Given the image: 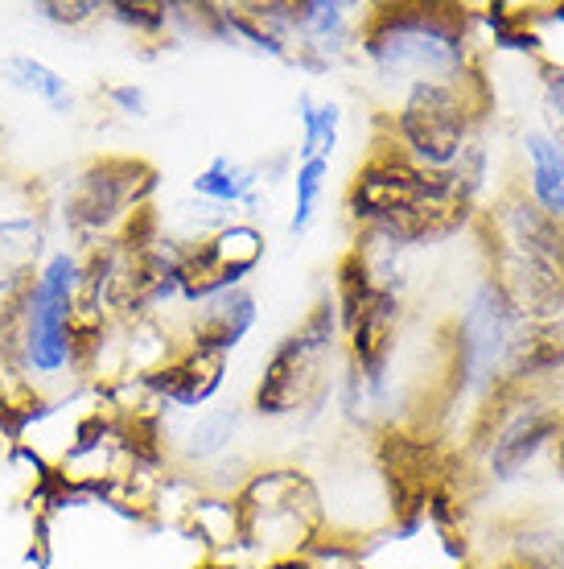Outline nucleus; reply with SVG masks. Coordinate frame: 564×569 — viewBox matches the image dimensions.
<instances>
[{"label":"nucleus","instance_id":"obj_1","mask_svg":"<svg viewBox=\"0 0 564 569\" xmlns=\"http://www.w3.org/2000/svg\"><path fill=\"white\" fill-rule=\"evenodd\" d=\"M346 219L354 236H375L395 248L445 240L479 219V207L457 190L450 170H421L387 137H375L346 186Z\"/></svg>","mask_w":564,"mask_h":569},{"label":"nucleus","instance_id":"obj_2","mask_svg":"<svg viewBox=\"0 0 564 569\" xmlns=\"http://www.w3.org/2000/svg\"><path fill=\"white\" fill-rule=\"evenodd\" d=\"M354 50L383 87L462 83L482 71L470 4H371Z\"/></svg>","mask_w":564,"mask_h":569},{"label":"nucleus","instance_id":"obj_3","mask_svg":"<svg viewBox=\"0 0 564 569\" xmlns=\"http://www.w3.org/2000/svg\"><path fill=\"white\" fill-rule=\"evenodd\" d=\"M474 223L491 252L486 272L507 289L523 322L564 318V223L540 214L520 186L482 207Z\"/></svg>","mask_w":564,"mask_h":569},{"label":"nucleus","instance_id":"obj_4","mask_svg":"<svg viewBox=\"0 0 564 569\" xmlns=\"http://www.w3.org/2000/svg\"><path fill=\"white\" fill-rule=\"evenodd\" d=\"M491 116L486 74L474 71L462 83H416L400 91L395 112L383 120V137L421 170H450L466 144L482 137Z\"/></svg>","mask_w":564,"mask_h":569},{"label":"nucleus","instance_id":"obj_5","mask_svg":"<svg viewBox=\"0 0 564 569\" xmlns=\"http://www.w3.org/2000/svg\"><path fill=\"white\" fill-rule=\"evenodd\" d=\"M564 433V400L556 388H511L498 385L474 409L470 450L479 458L486 483H520Z\"/></svg>","mask_w":564,"mask_h":569},{"label":"nucleus","instance_id":"obj_6","mask_svg":"<svg viewBox=\"0 0 564 569\" xmlns=\"http://www.w3.org/2000/svg\"><path fill=\"white\" fill-rule=\"evenodd\" d=\"M342 356V327L334 298L325 293L305 322L284 335L260 368L252 388V413L264 421H284L296 413H318L334 392V359Z\"/></svg>","mask_w":564,"mask_h":569},{"label":"nucleus","instance_id":"obj_7","mask_svg":"<svg viewBox=\"0 0 564 569\" xmlns=\"http://www.w3.org/2000/svg\"><path fill=\"white\" fill-rule=\"evenodd\" d=\"M243 545L272 561V557L305 553L325 528L330 512L322 508V491L305 470L260 467L235 491Z\"/></svg>","mask_w":564,"mask_h":569},{"label":"nucleus","instance_id":"obj_8","mask_svg":"<svg viewBox=\"0 0 564 569\" xmlns=\"http://www.w3.org/2000/svg\"><path fill=\"white\" fill-rule=\"evenodd\" d=\"M523 313L507 298V289L494 281L491 272H482L474 293L466 298V310L457 313V322L445 342V388L453 400H486L494 388L503 385L511 347L520 339Z\"/></svg>","mask_w":564,"mask_h":569},{"label":"nucleus","instance_id":"obj_9","mask_svg":"<svg viewBox=\"0 0 564 569\" xmlns=\"http://www.w3.org/2000/svg\"><path fill=\"white\" fill-rule=\"evenodd\" d=\"M74 289H79L74 248L50 252L38 277L21 289V376L29 385H54L62 376H74Z\"/></svg>","mask_w":564,"mask_h":569},{"label":"nucleus","instance_id":"obj_10","mask_svg":"<svg viewBox=\"0 0 564 569\" xmlns=\"http://www.w3.org/2000/svg\"><path fill=\"white\" fill-rule=\"evenodd\" d=\"M157 190V170L137 153L91 157L83 170H74L62 194V219L83 243L112 240L128 214L144 207Z\"/></svg>","mask_w":564,"mask_h":569},{"label":"nucleus","instance_id":"obj_11","mask_svg":"<svg viewBox=\"0 0 564 569\" xmlns=\"http://www.w3.org/2000/svg\"><path fill=\"white\" fill-rule=\"evenodd\" d=\"M269 257V236L252 219H231L194 243H182L178 257V306H198L226 289H243Z\"/></svg>","mask_w":564,"mask_h":569},{"label":"nucleus","instance_id":"obj_12","mask_svg":"<svg viewBox=\"0 0 564 569\" xmlns=\"http://www.w3.org/2000/svg\"><path fill=\"white\" fill-rule=\"evenodd\" d=\"M363 13L354 4H342V0H296V4H284L293 67L310 74L330 71L339 58H346L354 50Z\"/></svg>","mask_w":564,"mask_h":569},{"label":"nucleus","instance_id":"obj_13","mask_svg":"<svg viewBox=\"0 0 564 569\" xmlns=\"http://www.w3.org/2000/svg\"><path fill=\"white\" fill-rule=\"evenodd\" d=\"M144 388V397L153 400L157 409H178V413H198L219 400L226 385V356L194 347V342H178L161 368H153L144 380H137Z\"/></svg>","mask_w":564,"mask_h":569},{"label":"nucleus","instance_id":"obj_14","mask_svg":"<svg viewBox=\"0 0 564 569\" xmlns=\"http://www.w3.org/2000/svg\"><path fill=\"white\" fill-rule=\"evenodd\" d=\"M243 433V405L240 400H214L194 417H185L182 429L165 426V450L182 470H211L223 458H231L235 441Z\"/></svg>","mask_w":564,"mask_h":569},{"label":"nucleus","instance_id":"obj_15","mask_svg":"<svg viewBox=\"0 0 564 569\" xmlns=\"http://www.w3.org/2000/svg\"><path fill=\"white\" fill-rule=\"evenodd\" d=\"M255 322H260V298L243 284V289H226L219 298L190 306L182 313V322H178V335H182V342H194V347L231 356L255 330Z\"/></svg>","mask_w":564,"mask_h":569},{"label":"nucleus","instance_id":"obj_16","mask_svg":"<svg viewBox=\"0 0 564 569\" xmlns=\"http://www.w3.org/2000/svg\"><path fill=\"white\" fill-rule=\"evenodd\" d=\"M564 380V318L523 322L511 347L503 385L511 388H556Z\"/></svg>","mask_w":564,"mask_h":569},{"label":"nucleus","instance_id":"obj_17","mask_svg":"<svg viewBox=\"0 0 564 569\" xmlns=\"http://www.w3.org/2000/svg\"><path fill=\"white\" fill-rule=\"evenodd\" d=\"M520 190L540 214L564 223V149L540 124L520 132Z\"/></svg>","mask_w":564,"mask_h":569},{"label":"nucleus","instance_id":"obj_18","mask_svg":"<svg viewBox=\"0 0 564 569\" xmlns=\"http://www.w3.org/2000/svg\"><path fill=\"white\" fill-rule=\"evenodd\" d=\"M190 194L211 202V207H223L235 219H252L264 202V173H260V166H248L240 157L219 153L194 173Z\"/></svg>","mask_w":564,"mask_h":569},{"label":"nucleus","instance_id":"obj_19","mask_svg":"<svg viewBox=\"0 0 564 569\" xmlns=\"http://www.w3.org/2000/svg\"><path fill=\"white\" fill-rule=\"evenodd\" d=\"M46 231L42 219L29 211L0 214V301L17 298L42 269Z\"/></svg>","mask_w":564,"mask_h":569},{"label":"nucleus","instance_id":"obj_20","mask_svg":"<svg viewBox=\"0 0 564 569\" xmlns=\"http://www.w3.org/2000/svg\"><path fill=\"white\" fill-rule=\"evenodd\" d=\"M0 79L17 87V91H26V96H33L38 103H46L54 116H74V108H79V96L67 83V74L33 54H9L0 62Z\"/></svg>","mask_w":564,"mask_h":569},{"label":"nucleus","instance_id":"obj_21","mask_svg":"<svg viewBox=\"0 0 564 569\" xmlns=\"http://www.w3.org/2000/svg\"><path fill=\"white\" fill-rule=\"evenodd\" d=\"M296 161H310V157H325L334 161L342 137V103L339 100H313V91L296 96Z\"/></svg>","mask_w":564,"mask_h":569},{"label":"nucleus","instance_id":"obj_22","mask_svg":"<svg viewBox=\"0 0 564 569\" xmlns=\"http://www.w3.org/2000/svg\"><path fill=\"white\" fill-rule=\"evenodd\" d=\"M330 166L325 157H310V161H296L293 166V214H289V236H305L318 223L322 199L330 190Z\"/></svg>","mask_w":564,"mask_h":569},{"label":"nucleus","instance_id":"obj_23","mask_svg":"<svg viewBox=\"0 0 564 569\" xmlns=\"http://www.w3.org/2000/svg\"><path fill=\"white\" fill-rule=\"evenodd\" d=\"M536 71H540L536 79L540 129L564 149V71L561 67H548V62H536Z\"/></svg>","mask_w":564,"mask_h":569},{"label":"nucleus","instance_id":"obj_24","mask_svg":"<svg viewBox=\"0 0 564 569\" xmlns=\"http://www.w3.org/2000/svg\"><path fill=\"white\" fill-rule=\"evenodd\" d=\"M103 17L132 29L137 38H161L173 26V4H144V0L128 4V0H115V4H103Z\"/></svg>","mask_w":564,"mask_h":569},{"label":"nucleus","instance_id":"obj_25","mask_svg":"<svg viewBox=\"0 0 564 569\" xmlns=\"http://www.w3.org/2000/svg\"><path fill=\"white\" fill-rule=\"evenodd\" d=\"M33 13L50 21V26L79 29L91 26L95 17H103V4H95V0H42V4H33Z\"/></svg>","mask_w":564,"mask_h":569},{"label":"nucleus","instance_id":"obj_26","mask_svg":"<svg viewBox=\"0 0 564 569\" xmlns=\"http://www.w3.org/2000/svg\"><path fill=\"white\" fill-rule=\"evenodd\" d=\"M103 100L112 108L120 120H149L153 103H149V91L141 83H115L103 91Z\"/></svg>","mask_w":564,"mask_h":569}]
</instances>
